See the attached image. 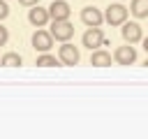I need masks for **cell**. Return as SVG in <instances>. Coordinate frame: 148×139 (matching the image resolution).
Wrapping results in <instances>:
<instances>
[{
  "label": "cell",
  "mask_w": 148,
  "mask_h": 139,
  "mask_svg": "<svg viewBox=\"0 0 148 139\" xmlns=\"http://www.w3.org/2000/svg\"><path fill=\"white\" fill-rule=\"evenodd\" d=\"M104 21L109 25H123L127 21V7L120 5V2H111L104 12Z\"/></svg>",
  "instance_id": "1"
},
{
  "label": "cell",
  "mask_w": 148,
  "mask_h": 139,
  "mask_svg": "<svg viewBox=\"0 0 148 139\" xmlns=\"http://www.w3.org/2000/svg\"><path fill=\"white\" fill-rule=\"evenodd\" d=\"M49 32L53 35L56 42H69L74 37V25L69 23V19H65V21H51V30Z\"/></svg>",
  "instance_id": "2"
},
{
  "label": "cell",
  "mask_w": 148,
  "mask_h": 139,
  "mask_svg": "<svg viewBox=\"0 0 148 139\" xmlns=\"http://www.w3.org/2000/svg\"><path fill=\"white\" fill-rule=\"evenodd\" d=\"M102 42H104V30H102L99 25L88 28V30L83 32V37H81V44H83L86 49H90V51L99 49V46H102Z\"/></svg>",
  "instance_id": "3"
},
{
  "label": "cell",
  "mask_w": 148,
  "mask_h": 139,
  "mask_svg": "<svg viewBox=\"0 0 148 139\" xmlns=\"http://www.w3.org/2000/svg\"><path fill=\"white\" fill-rule=\"evenodd\" d=\"M30 44H32V49H35V51L46 53V51H51V46H53V35H51L49 30L37 28V30H35V35H32V39H30Z\"/></svg>",
  "instance_id": "4"
},
{
  "label": "cell",
  "mask_w": 148,
  "mask_h": 139,
  "mask_svg": "<svg viewBox=\"0 0 148 139\" xmlns=\"http://www.w3.org/2000/svg\"><path fill=\"white\" fill-rule=\"evenodd\" d=\"M28 21H30V25H35V28H44V25L51 21L49 7H39V5H32V7L28 9Z\"/></svg>",
  "instance_id": "5"
},
{
  "label": "cell",
  "mask_w": 148,
  "mask_h": 139,
  "mask_svg": "<svg viewBox=\"0 0 148 139\" xmlns=\"http://www.w3.org/2000/svg\"><path fill=\"white\" fill-rule=\"evenodd\" d=\"M120 35H123V39L130 42V44H136V42L143 39V30H141V25H139L136 21H125L123 28H120Z\"/></svg>",
  "instance_id": "6"
},
{
  "label": "cell",
  "mask_w": 148,
  "mask_h": 139,
  "mask_svg": "<svg viewBox=\"0 0 148 139\" xmlns=\"http://www.w3.org/2000/svg\"><path fill=\"white\" fill-rule=\"evenodd\" d=\"M81 21H83V25H88V28L102 25V23H104V12L97 9V7H92V5H88V7L81 9Z\"/></svg>",
  "instance_id": "7"
},
{
  "label": "cell",
  "mask_w": 148,
  "mask_h": 139,
  "mask_svg": "<svg viewBox=\"0 0 148 139\" xmlns=\"http://www.w3.org/2000/svg\"><path fill=\"white\" fill-rule=\"evenodd\" d=\"M58 58H60L62 65H76V63L81 60V53H79V49H76L74 44L62 42V46L58 49Z\"/></svg>",
  "instance_id": "8"
},
{
  "label": "cell",
  "mask_w": 148,
  "mask_h": 139,
  "mask_svg": "<svg viewBox=\"0 0 148 139\" xmlns=\"http://www.w3.org/2000/svg\"><path fill=\"white\" fill-rule=\"evenodd\" d=\"M113 60H116L118 65H132V63L136 60V49H134L130 42H125L123 46H118V49L113 51Z\"/></svg>",
  "instance_id": "9"
},
{
  "label": "cell",
  "mask_w": 148,
  "mask_h": 139,
  "mask_svg": "<svg viewBox=\"0 0 148 139\" xmlns=\"http://www.w3.org/2000/svg\"><path fill=\"white\" fill-rule=\"evenodd\" d=\"M49 14H51V21H65V19H69V14H72L69 2L67 0H51Z\"/></svg>",
  "instance_id": "10"
},
{
  "label": "cell",
  "mask_w": 148,
  "mask_h": 139,
  "mask_svg": "<svg viewBox=\"0 0 148 139\" xmlns=\"http://www.w3.org/2000/svg\"><path fill=\"white\" fill-rule=\"evenodd\" d=\"M90 65H95V67H109L111 65V53L104 51V49L90 51Z\"/></svg>",
  "instance_id": "11"
},
{
  "label": "cell",
  "mask_w": 148,
  "mask_h": 139,
  "mask_svg": "<svg viewBox=\"0 0 148 139\" xmlns=\"http://www.w3.org/2000/svg\"><path fill=\"white\" fill-rule=\"evenodd\" d=\"M130 12H132L136 19H148V0H132Z\"/></svg>",
  "instance_id": "12"
},
{
  "label": "cell",
  "mask_w": 148,
  "mask_h": 139,
  "mask_svg": "<svg viewBox=\"0 0 148 139\" xmlns=\"http://www.w3.org/2000/svg\"><path fill=\"white\" fill-rule=\"evenodd\" d=\"M35 65H37V67H56V65H60V58H56V56H51V53L46 51V53H39V56H37Z\"/></svg>",
  "instance_id": "13"
},
{
  "label": "cell",
  "mask_w": 148,
  "mask_h": 139,
  "mask_svg": "<svg viewBox=\"0 0 148 139\" xmlns=\"http://www.w3.org/2000/svg\"><path fill=\"white\" fill-rule=\"evenodd\" d=\"M21 63H23V58H21L16 51H9V53L0 56V65H5V67H18Z\"/></svg>",
  "instance_id": "14"
},
{
  "label": "cell",
  "mask_w": 148,
  "mask_h": 139,
  "mask_svg": "<svg viewBox=\"0 0 148 139\" xmlns=\"http://www.w3.org/2000/svg\"><path fill=\"white\" fill-rule=\"evenodd\" d=\"M9 16V5H7V0H0V21H5Z\"/></svg>",
  "instance_id": "15"
},
{
  "label": "cell",
  "mask_w": 148,
  "mask_h": 139,
  "mask_svg": "<svg viewBox=\"0 0 148 139\" xmlns=\"http://www.w3.org/2000/svg\"><path fill=\"white\" fill-rule=\"evenodd\" d=\"M7 39H9V30L0 23V46H5V44H7Z\"/></svg>",
  "instance_id": "16"
},
{
  "label": "cell",
  "mask_w": 148,
  "mask_h": 139,
  "mask_svg": "<svg viewBox=\"0 0 148 139\" xmlns=\"http://www.w3.org/2000/svg\"><path fill=\"white\" fill-rule=\"evenodd\" d=\"M18 5H23V7H32V5H39V0H18Z\"/></svg>",
  "instance_id": "17"
},
{
  "label": "cell",
  "mask_w": 148,
  "mask_h": 139,
  "mask_svg": "<svg viewBox=\"0 0 148 139\" xmlns=\"http://www.w3.org/2000/svg\"><path fill=\"white\" fill-rule=\"evenodd\" d=\"M141 44H143V49H146V53H148V37H143V39H141Z\"/></svg>",
  "instance_id": "18"
},
{
  "label": "cell",
  "mask_w": 148,
  "mask_h": 139,
  "mask_svg": "<svg viewBox=\"0 0 148 139\" xmlns=\"http://www.w3.org/2000/svg\"><path fill=\"white\" fill-rule=\"evenodd\" d=\"M143 65H146V67H148V58H146V63H143Z\"/></svg>",
  "instance_id": "19"
}]
</instances>
